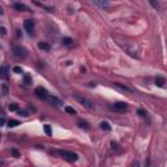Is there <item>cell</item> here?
Wrapping results in <instances>:
<instances>
[{"mask_svg":"<svg viewBox=\"0 0 167 167\" xmlns=\"http://www.w3.org/2000/svg\"><path fill=\"white\" fill-rule=\"evenodd\" d=\"M93 4H95L97 7H99V8H108L110 7V2L108 0H91Z\"/></svg>","mask_w":167,"mask_h":167,"instance_id":"ba28073f","label":"cell"},{"mask_svg":"<svg viewBox=\"0 0 167 167\" xmlns=\"http://www.w3.org/2000/svg\"><path fill=\"white\" fill-rule=\"evenodd\" d=\"M2 124H3V125L5 124V119H4V118H2Z\"/></svg>","mask_w":167,"mask_h":167,"instance_id":"4316f807","label":"cell"},{"mask_svg":"<svg viewBox=\"0 0 167 167\" xmlns=\"http://www.w3.org/2000/svg\"><path fill=\"white\" fill-rule=\"evenodd\" d=\"M166 84V80L163 77H161V76H158V77H155V85L157 86H159V87H162Z\"/></svg>","mask_w":167,"mask_h":167,"instance_id":"7c38bea8","label":"cell"},{"mask_svg":"<svg viewBox=\"0 0 167 167\" xmlns=\"http://www.w3.org/2000/svg\"><path fill=\"white\" fill-rule=\"evenodd\" d=\"M2 35L3 37L5 35V27H4V26H2Z\"/></svg>","mask_w":167,"mask_h":167,"instance_id":"d4e9b609","label":"cell"},{"mask_svg":"<svg viewBox=\"0 0 167 167\" xmlns=\"http://www.w3.org/2000/svg\"><path fill=\"white\" fill-rule=\"evenodd\" d=\"M12 52L16 58H20V59H25L27 56V51L25 47H22V46H13Z\"/></svg>","mask_w":167,"mask_h":167,"instance_id":"7a4b0ae2","label":"cell"},{"mask_svg":"<svg viewBox=\"0 0 167 167\" xmlns=\"http://www.w3.org/2000/svg\"><path fill=\"white\" fill-rule=\"evenodd\" d=\"M38 47H39L41 50H44V51H48V50H50V46H48L47 43H44V42H41V43L38 44Z\"/></svg>","mask_w":167,"mask_h":167,"instance_id":"e0dca14e","label":"cell"},{"mask_svg":"<svg viewBox=\"0 0 167 167\" xmlns=\"http://www.w3.org/2000/svg\"><path fill=\"white\" fill-rule=\"evenodd\" d=\"M75 98H76L77 102H80V103H81L82 106H85V107H86L87 110H93V108H94V105H93L91 102H90L89 99H87V98H85V97L78 95V94H75Z\"/></svg>","mask_w":167,"mask_h":167,"instance_id":"3957f363","label":"cell"},{"mask_svg":"<svg viewBox=\"0 0 167 167\" xmlns=\"http://www.w3.org/2000/svg\"><path fill=\"white\" fill-rule=\"evenodd\" d=\"M46 101H48V102H50V103H51V105L56 106V107H59V106H60V105H63V103H62V101H60V99H58V98H56V97H52V95H48V98H47V99H46Z\"/></svg>","mask_w":167,"mask_h":167,"instance_id":"9c48e42d","label":"cell"},{"mask_svg":"<svg viewBox=\"0 0 167 167\" xmlns=\"http://www.w3.org/2000/svg\"><path fill=\"white\" fill-rule=\"evenodd\" d=\"M18 124H20V122H17V120H9V122H8V127H17Z\"/></svg>","mask_w":167,"mask_h":167,"instance_id":"d6986e66","label":"cell"},{"mask_svg":"<svg viewBox=\"0 0 167 167\" xmlns=\"http://www.w3.org/2000/svg\"><path fill=\"white\" fill-rule=\"evenodd\" d=\"M2 94H3V97H5L8 94V85L7 84H3L2 85Z\"/></svg>","mask_w":167,"mask_h":167,"instance_id":"ac0fdd59","label":"cell"},{"mask_svg":"<svg viewBox=\"0 0 167 167\" xmlns=\"http://www.w3.org/2000/svg\"><path fill=\"white\" fill-rule=\"evenodd\" d=\"M35 94L38 98H42V99H47L48 98V91L44 89V87H42V86H38V87H35Z\"/></svg>","mask_w":167,"mask_h":167,"instance_id":"5b68a950","label":"cell"},{"mask_svg":"<svg viewBox=\"0 0 167 167\" xmlns=\"http://www.w3.org/2000/svg\"><path fill=\"white\" fill-rule=\"evenodd\" d=\"M44 132H46V134H47V136H51V134H52V133H51V128H50L48 124L44 125Z\"/></svg>","mask_w":167,"mask_h":167,"instance_id":"44dd1931","label":"cell"},{"mask_svg":"<svg viewBox=\"0 0 167 167\" xmlns=\"http://www.w3.org/2000/svg\"><path fill=\"white\" fill-rule=\"evenodd\" d=\"M2 77L4 78V80H7L8 78V67L7 66H3V68H2Z\"/></svg>","mask_w":167,"mask_h":167,"instance_id":"5bb4252c","label":"cell"},{"mask_svg":"<svg viewBox=\"0 0 167 167\" xmlns=\"http://www.w3.org/2000/svg\"><path fill=\"white\" fill-rule=\"evenodd\" d=\"M9 110H11V111H16V110H17V105H16V103L9 105Z\"/></svg>","mask_w":167,"mask_h":167,"instance_id":"7402d4cb","label":"cell"},{"mask_svg":"<svg viewBox=\"0 0 167 167\" xmlns=\"http://www.w3.org/2000/svg\"><path fill=\"white\" fill-rule=\"evenodd\" d=\"M114 86H115V87H118L119 90H122V91H124V93H129V94H132V93H133V90L131 89V87L127 86V85H124V84L115 82V84H114Z\"/></svg>","mask_w":167,"mask_h":167,"instance_id":"52a82bcc","label":"cell"},{"mask_svg":"<svg viewBox=\"0 0 167 167\" xmlns=\"http://www.w3.org/2000/svg\"><path fill=\"white\" fill-rule=\"evenodd\" d=\"M12 153H13V155H15L16 158H18V157H20V154H18V151H17V150H12Z\"/></svg>","mask_w":167,"mask_h":167,"instance_id":"cb8c5ba5","label":"cell"},{"mask_svg":"<svg viewBox=\"0 0 167 167\" xmlns=\"http://www.w3.org/2000/svg\"><path fill=\"white\" fill-rule=\"evenodd\" d=\"M72 42H73V41H72L71 38H68V37H66V38H63V39H62V43H63L64 46H71V44H72Z\"/></svg>","mask_w":167,"mask_h":167,"instance_id":"2e32d148","label":"cell"},{"mask_svg":"<svg viewBox=\"0 0 167 167\" xmlns=\"http://www.w3.org/2000/svg\"><path fill=\"white\" fill-rule=\"evenodd\" d=\"M24 27H25V30L27 31V34H33V31H34V27H35V25H34V21H31V20H25V22H24Z\"/></svg>","mask_w":167,"mask_h":167,"instance_id":"8992f818","label":"cell"},{"mask_svg":"<svg viewBox=\"0 0 167 167\" xmlns=\"http://www.w3.org/2000/svg\"><path fill=\"white\" fill-rule=\"evenodd\" d=\"M66 111L68 114H71V115H76V110L73 108V107H69V106H67L66 107Z\"/></svg>","mask_w":167,"mask_h":167,"instance_id":"ffe728a7","label":"cell"},{"mask_svg":"<svg viewBox=\"0 0 167 167\" xmlns=\"http://www.w3.org/2000/svg\"><path fill=\"white\" fill-rule=\"evenodd\" d=\"M110 107H111V110L116 111V112H123V111H127L128 106H127V103H124V102H116V103L111 105Z\"/></svg>","mask_w":167,"mask_h":167,"instance_id":"277c9868","label":"cell"},{"mask_svg":"<svg viewBox=\"0 0 167 167\" xmlns=\"http://www.w3.org/2000/svg\"><path fill=\"white\" fill-rule=\"evenodd\" d=\"M18 114H20V115H22V116H27V115H26V112H25V111H18Z\"/></svg>","mask_w":167,"mask_h":167,"instance_id":"484cf974","label":"cell"},{"mask_svg":"<svg viewBox=\"0 0 167 167\" xmlns=\"http://www.w3.org/2000/svg\"><path fill=\"white\" fill-rule=\"evenodd\" d=\"M56 153L60 155V158L66 159V161H68V162H76V161L78 159V155L76 154V153H73V151H68V150H58Z\"/></svg>","mask_w":167,"mask_h":167,"instance_id":"6da1fadb","label":"cell"},{"mask_svg":"<svg viewBox=\"0 0 167 167\" xmlns=\"http://www.w3.org/2000/svg\"><path fill=\"white\" fill-rule=\"evenodd\" d=\"M147 2H149L150 5L154 9H157V11H159V9H161V5H159V3L157 2V0H147Z\"/></svg>","mask_w":167,"mask_h":167,"instance_id":"4fadbf2b","label":"cell"},{"mask_svg":"<svg viewBox=\"0 0 167 167\" xmlns=\"http://www.w3.org/2000/svg\"><path fill=\"white\" fill-rule=\"evenodd\" d=\"M13 71H15L16 73H18V75H21V73H22V69L20 67H15V68H13Z\"/></svg>","mask_w":167,"mask_h":167,"instance_id":"603a6c76","label":"cell"},{"mask_svg":"<svg viewBox=\"0 0 167 167\" xmlns=\"http://www.w3.org/2000/svg\"><path fill=\"white\" fill-rule=\"evenodd\" d=\"M13 8H15L16 11H20V12H27L29 11V8H27L25 4H21V3H16L15 5H13Z\"/></svg>","mask_w":167,"mask_h":167,"instance_id":"30bf717a","label":"cell"},{"mask_svg":"<svg viewBox=\"0 0 167 167\" xmlns=\"http://www.w3.org/2000/svg\"><path fill=\"white\" fill-rule=\"evenodd\" d=\"M101 128L105 129V131H111V125L107 122H102L101 123Z\"/></svg>","mask_w":167,"mask_h":167,"instance_id":"9a60e30c","label":"cell"},{"mask_svg":"<svg viewBox=\"0 0 167 167\" xmlns=\"http://www.w3.org/2000/svg\"><path fill=\"white\" fill-rule=\"evenodd\" d=\"M78 127L82 128V129H85V131H89V129H90L89 123L85 122V120H80V122H78Z\"/></svg>","mask_w":167,"mask_h":167,"instance_id":"8fae6325","label":"cell"}]
</instances>
